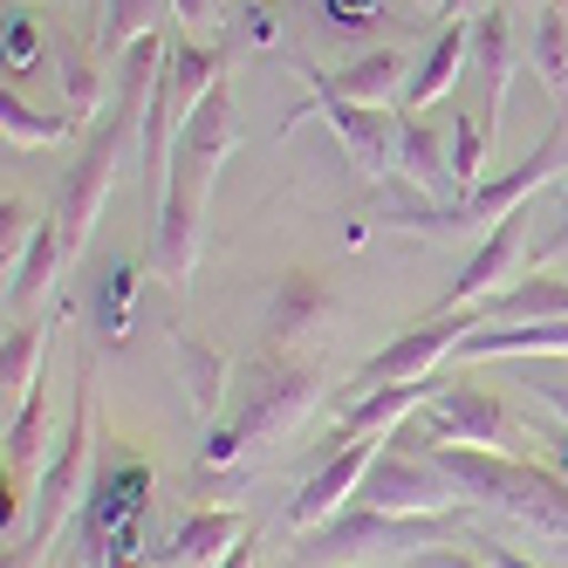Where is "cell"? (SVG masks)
I'll return each mask as SVG.
<instances>
[{
  "label": "cell",
  "mask_w": 568,
  "mask_h": 568,
  "mask_svg": "<svg viewBox=\"0 0 568 568\" xmlns=\"http://www.w3.org/2000/svg\"><path fill=\"white\" fill-rule=\"evenodd\" d=\"M90 377H97V363L83 356L75 363V404H69V438H62V453L42 466V479H34V507H28V535L8 548V561L0 568H34L55 535H62V520L83 507L90 494V453H97V425H90Z\"/></svg>",
  "instance_id": "5"
},
{
  "label": "cell",
  "mask_w": 568,
  "mask_h": 568,
  "mask_svg": "<svg viewBox=\"0 0 568 568\" xmlns=\"http://www.w3.org/2000/svg\"><path fill=\"white\" fill-rule=\"evenodd\" d=\"M418 418L438 445H479V453H520V438H527L507 412V397H494L473 377H445Z\"/></svg>",
  "instance_id": "8"
},
{
  "label": "cell",
  "mask_w": 568,
  "mask_h": 568,
  "mask_svg": "<svg viewBox=\"0 0 568 568\" xmlns=\"http://www.w3.org/2000/svg\"><path fill=\"white\" fill-rule=\"evenodd\" d=\"M62 261H69V254H62V226H55V220H42L34 247H28V254H21V267L8 274V322H14V315H28L34 302L55 288V267H62Z\"/></svg>",
  "instance_id": "22"
},
{
  "label": "cell",
  "mask_w": 568,
  "mask_h": 568,
  "mask_svg": "<svg viewBox=\"0 0 568 568\" xmlns=\"http://www.w3.org/2000/svg\"><path fill=\"white\" fill-rule=\"evenodd\" d=\"M336 322V288L315 267H288L267 295V349H295L302 336Z\"/></svg>",
  "instance_id": "14"
},
{
  "label": "cell",
  "mask_w": 568,
  "mask_h": 568,
  "mask_svg": "<svg viewBox=\"0 0 568 568\" xmlns=\"http://www.w3.org/2000/svg\"><path fill=\"white\" fill-rule=\"evenodd\" d=\"M0 138H8V158L49 151V144L75 138V116H69V110H34V103H21L14 83H8V97H0Z\"/></svg>",
  "instance_id": "23"
},
{
  "label": "cell",
  "mask_w": 568,
  "mask_h": 568,
  "mask_svg": "<svg viewBox=\"0 0 568 568\" xmlns=\"http://www.w3.org/2000/svg\"><path fill=\"white\" fill-rule=\"evenodd\" d=\"M62 103L75 116V131L97 124V103H103V55L97 49H69L62 55Z\"/></svg>",
  "instance_id": "28"
},
{
  "label": "cell",
  "mask_w": 568,
  "mask_h": 568,
  "mask_svg": "<svg viewBox=\"0 0 568 568\" xmlns=\"http://www.w3.org/2000/svg\"><path fill=\"white\" fill-rule=\"evenodd\" d=\"M165 14H172V0H103L97 55H103V62H116L131 42H144V34H165Z\"/></svg>",
  "instance_id": "24"
},
{
  "label": "cell",
  "mask_w": 568,
  "mask_h": 568,
  "mask_svg": "<svg viewBox=\"0 0 568 568\" xmlns=\"http://www.w3.org/2000/svg\"><path fill=\"white\" fill-rule=\"evenodd\" d=\"M220 568H254V535H247V541H240V548H233V555H226Z\"/></svg>",
  "instance_id": "38"
},
{
  "label": "cell",
  "mask_w": 568,
  "mask_h": 568,
  "mask_svg": "<svg viewBox=\"0 0 568 568\" xmlns=\"http://www.w3.org/2000/svg\"><path fill=\"white\" fill-rule=\"evenodd\" d=\"M397 179L425 192V199H445V206H466V185L453 172V138H438V124L425 110H404L397 116Z\"/></svg>",
  "instance_id": "13"
},
{
  "label": "cell",
  "mask_w": 568,
  "mask_h": 568,
  "mask_svg": "<svg viewBox=\"0 0 568 568\" xmlns=\"http://www.w3.org/2000/svg\"><path fill=\"white\" fill-rule=\"evenodd\" d=\"M486 116L479 110H453V172H459V185L473 192L479 185V172H486Z\"/></svg>",
  "instance_id": "29"
},
{
  "label": "cell",
  "mask_w": 568,
  "mask_h": 568,
  "mask_svg": "<svg viewBox=\"0 0 568 568\" xmlns=\"http://www.w3.org/2000/svg\"><path fill=\"white\" fill-rule=\"evenodd\" d=\"M527 261H568V192H561V213H555V233L541 247H527Z\"/></svg>",
  "instance_id": "35"
},
{
  "label": "cell",
  "mask_w": 568,
  "mask_h": 568,
  "mask_svg": "<svg viewBox=\"0 0 568 568\" xmlns=\"http://www.w3.org/2000/svg\"><path fill=\"white\" fill-rule=\"evenodd\" d=\"M514 62H520V42H514V8L494 0V8L473 14V83H479V116L486 131L500 124V103H507V83H514Z\"/></svg>",
  "instance_id": "15"
},
{
  "label": "cell",
  "mask_w": 568,
  "mask_h": 568,
  "mask_svg": "<svg viewBox=\"0 0 568 568\" xmlns=\"http://www.w3.org/2000/svg\"><path fill=\"white\" fill-rule=\"evenodd\" d=\"M561 165H568V116H561V124H555L535 151L520 158V165H507L500 179H479V185L466 192V226H473V233L500 226V220H507V213H520L527 199H535V192H541Z\"/></svg>",
  "instance_id": "10"
},
{
  "label": "cell",
  "mask_w": 568,
  "mask_h": 568,
  "mask_svg": "<svg viewBox=\"0 0 568 568\" xmlns=\"http://www.w3.org/2000/svg\"><path fill=\"white\" fill-rule=\"evenodd\" d=\"M322 397V371L308 356H288V349H261L233 384V418L206 432L199 445V473H247L254 453L281 445Z\"/></svg>",
  "instance_id": "2"
},
{
  "label": "cell",
  "mask_w": 568,
  "mask_h": 568,
  "mask_svg": "<svg viewBox=\"0 0 568 568\" xmlns=\"http://www.w3.org/2000/svg\"><path fill=\"white\" fill-rule=\"evenodd\" d=\"M527 62H535V75L548 83V97L568 110V8H548L535 14V34H527Z\"/></svg>",
  "instance_id": "26"
},
{
  "label": "cell",
  "mask_w": 568,
  "mask_h": 568,
  "mask_svg": "<svg viewBox=\"0 0 568 568\" xmlns=\"http://www.w3.org/2000/svg\"><path fill=\"white\" fill-rule=\"evenodd\" d=\"M172 356H179V371H185V397H192V412H199V418H213V412H220V397H226V384H233V363H226L213 343H199L192 329H179V336H172Z\"/></svg>",
  "instance_id": "21"
},
{
  "label": "cell",
  "mask_w": 568,
  "mask_h": 568,
  "mask_svg": "<svg viewBox=\"0 0 568 568\" xmlns=\"http://www.w3.org/2000/svg\"><path fill=\"white\" fill-rule=\"evenodd\" d=\"M240 541H247V520L233 507H199L165 535V548L151 555V568H220Z\"/></svg>",
  "instance_id": "17"
},
{
  "label": "cell",
  "mask_w": 568,
  "mask_h": 568,
  "mask_svg": "<svg viewBox=\"0 0 568 568\" xmlns=\"http://www.w3.org/2000/svg\"><path fill=\"white\" fill-rule=\"evenodd\" d=\"M507 8H520V0H507Z\"/></svg>",
  "instance_id": "42"
},
{
  "label": "cell",
  "mask_w": 568,
  "mask_h": 568,
  "mask_svg": "<svg viewBox=\"0 0 568 568\" xmlns=\"http://www.w3.org/2000/svg\"><path fill=\"white\" fill-rule=\"evenodd\" d=\"M42 349H49L42 322H8V343H0V390H8V412L42 384Z\"/></svg>",
  "instance_id": "25"
},
{
  "label": "cell",
  "mask_w": 568,
  "mask_h": 568,
  "mask_svg": "<svg viewBox=\"0 0 568 568\" xmlns=\"http://www.w3.org/2000/svg\"><path fill=\"white\" fill-rule=\"evenodd\" d=\"M527 390H535V397L548 404V412H555V418L568 425V377L555 371V363H541V371H535V384H527Z\"/></svg>",
  "instance_id": "34"
},
{
  "label": "cell",
  "mask_w": 568,
  "mask_h": 568,
  "mask_svg": "<svg viewBox=\"0 0 568 568\" xmlns=\"http://www.w3.org/2000/svg\"><path fill=\"white\" fill-rule=\"evenodd\" d=\"M34 49H42V42H34V21L28 14H8V83L34 69Z\"/></svg>",
  "instance_id": "32"
},
{
  "label": "cell",
  "mask_w": 568,
  "mask_h": 568,
  "mask_svg": "<svg viewBox=\"0 0 568 568\" xmlns=\"http://www.w3.org/2000/svg\"><path fill=\"white\" fill-rule=\"evenodd\" d=\"M486 322V308H432L425 322H412L404 336H390L377 356H363L356 363V377H349V397L363 390H377V384H412V377H432L445 356H459V343Z\"/></svg>",
  "instance_id": "7"
},
{
  "label": "cell",
  "mask_w": 568,
  "mask_h": 568,
  "mask_svg": "<svg viewBox=\"0 0 568 568\" xmlns=\"http://www.w3.org/2000/svg\"><path fill=\"white\" fill-rule=\"evenodd\" d=\"M494 356L561 363L568 356V315L561 322H479V329L459 343V363H494Z\"/></svg>",
  "instance_id": "19"
},
{
  "label": "cell",
  "mask_w": 568,
  "mask_h": 568,
  "mask_svg": "<svg viewBox=\"0 0 568 568\" xmlns=\"http://www.w3.org/2000/svg\"><path fill=\"white\" fill-rule=\"evenodd\" d=\"M356 500H371L384 514H453V507H466L453 473L438 466V445H432L425 418H404L397 432H384V445H377L371 473H363V494Z\"/></svg>",
  "instance_id": "6"
},
{
  "label": "cell",
  "mask_w": 568,
  "mask_h": 568,
  "mask_svg": "<svg viewBox=\"0 0 568 568\" xmlns=\"http://www.w3.org/2000/svg\"><path fill=\"white\" fill-rule=\"evenodd\" d=\"M438 384H445V377L432 371V377H412V384H377V390L349 397V404H343V418H336L329 453H336V445H349V438H384V432H397L404 418H418Z\"/></svg>",
  "instance_id": "16"
},
{
  "label": "cell",
  "mask_w": 568,
  "mask_h": 568,
  "mask_svg": "<svg viewBox=\"0 0 568 568\" xmlns=\"http://www.w3.org/2000/svg\"><path fill=\"white\" fill-rule=\"evenodd\" d=\"M8 8H14V0H8Z\"/></svg>",
  "instance_id": "43"
},
{
  "label": "cell",
  "mask_w": 568,
  "mask_h": 568,
  "mask_svg": "<svg viewBox=\"0 0 568 568\" xmlns=\"http://www.w3.org/2000/svg\"><path fill=\"white\" fill-rule=\"evenodd\" d=\"M295 69H302V83H308V110L336 131V144L356 158V165L371 172V179L397 172V116L390 110H371V103H349L336 90V75H322L315 62H295Z\"/></svg>",
  "instance_id": "9"
},
{
  "label": "cell",
  "mask_w": 568,
  "mask_h": 568,
  "mask_svg": "<svg viewBox=\"0 0 568 568\" xmlns=\"http://www.w3.org/2000/svg\"><path fill=\"white\" fill-rule=\"evenodd\" d=\"M131 267L124 261H116L110 267V281H103V336H124V315H131Z\"/></svg>",
  "instance_id": "31"
},
{
  "label": "cell",
  "mask_w": 568,
  "mask_h": 568,
  "mask_svg": "<svg viewBox=\"0 0 568 568\" xmlns=\"http://www.w3.org/2000/svg\"><path fill=\"white\" fill-rule=\"evenodd\" d=\"M377 445H384V438H349V445H336V453L315 466V479L302 486L295 507H288V535H308V527H322L329 514H343V507L363 494V473H371Z\"/></svg>",
  "instance_id": "12"
},
{
  "label": "cell",
  "mask_w": 568,
  "mask_h": 568,
  "mask_svg": "<svg viewBox=\"0 0 568 568\" xmlns=\"http://www.w3.org/2000/svg\"><path fill=\"white\" fill-rule=\"evenodd\" d=\"M62 568H90V561H83V555H69V561H62Z\"/></svg>",
  "instance_id": "40"
},
{
  "label": "cell",
  "mask_w": 568,
  "mask_h": 568,
  "mask_svg": "<svg viewBox=\"0 0 568 568\" xmlns=\"http://www.w3.org/2000/svg\"><path fill=\"white\" fill-rule=\"evenodd\" d=\"M438 466L453 473L466 507H500L507 520L555 535L568 548V473L561 466L520 459V453H479V445H438Z\"/></svg>",
  "instance_id": "3"
},
{
  "label": "cell",
  "mask_w": 568,
  "mask_h": 568,
  "mask_svg": "<svg viewBox=\"0 0 568 568\" xmlns=\"http://www.w3.org/2000/svg\"><path fill=\"white\" fill-rule=\"evenodd\" d=\"M172 14H179V28H213L220 0H172Z\"/></svg>",
  "instance_id": "36"
},
{
  "label": "cell",
  "mask_w": 568,
  "mask_h": 568,
  "mask_svg": "<svg viewBox=\"0 0 568 568\" xmlns=\"http://www.w3.org/2000/svg\"><path fill=\"white\" fill-rule=\"evenodd\" d=\"M459 527H466V507H453V514H384L371 500H349L343 514L295 535V561L302 568H343L363 555H418V548H445Z\"/></svg>",
  "instance_id": "4"
},
{
  "label": "cell",
  "mask_w": 568,
  "mask_h": 568,
  "mask_svg": "<svg viewBox=\"0 0 568 568\" xmlns=\"http://www.w3.org/2000/svg\"><path fill=\"white\" fill-rule=\"evenodd\" d=\"M103 568H144V561H138V541H131V548H116V555H110Z\"/></svg>",
  "instance_id": "39"
},
{
  "label": "cell",
  "mask_w": 568,
  "mask_h": 568,
  "mask_svg": "<svg viewBox=\"0 0 568 568\" xmlns=\"http://www.w3.org/2000/svg\"><path fill=\"white\" fill-rule=\"evenodd\" d=\"M404 568H486V555L479 548H418V555H404Z\"/></svg>",
  "instance_id": "33"
},
{
  "label": "cell",
  "mask_w": 568,
  "mask_h": 568,
  "mask_svg": "<svg viewBox=\"0 0 568 568\" xmlns=\"http://www.w3.org/2000/svg\"><path fill=\"white\" fill-rule=\"evenodd\" d=\"M479 555H486V568H541V561H527V555H514V548H500V541H473Z\"/></svg>",
  "instance_id": "37"
},
{
  "label": "cell",
  "mask_w": 568,
  "mask_h": 568,
  "mask_svg": "<svg viewBox=\"0 0 568 568\" xmlns=\"http://www.w3.org/2000/svg\"><path fill=\"white\" fill-rule=\"evenodd\" d=\"M240 144V116H233V83H220L199 97V110L179 124V144H172V179H165V199L151 213V267L172 295L192 288V261H199V226H206V199H213V179Z\"/></svg>",
  "instance_id": "1"
},
{
  "label": "cell",
  "mask_w": 568,
  "mask_h": 568,
  "mask_svg": "<svg viewBox=\"0 0 568 568\" xmlns=\"http://www.w3.org/2000/svg\"><path fill=\"white\" fill-rule=\"evenodd\" d=\"M548 8H568V0H548Z\"/></svg>",
  "instance_id": "41"
},
{
  "label": "cell",
  "mask_w": 568,
  "mask_h": 568,
  "mask_svg": "<svg viewBox=\"0 0 568 568\" xmlns=\"http://www.w3.org/2000/svg\"><path fill=\"white\" fill-rule=\"evenodd\" d=\"M479 308H486V322H561L568 315V281L561 274H527L514 288L486 295Z\"/></svg>",
  "instance_id": "20"
},
{
  "label": "cell",
  "mask_w": 568,
  "mask_h": 568,
  "mask_svg": "<svg viewBox=\"0 0 568 568\" xmlns=\"http://www.w3.org/2000/svg\"><path fill=\"white\" fill-rule=\"evenodd\" d=\"M34 233H42V220H34L21 199L8 192V199H0V274H14V267H21V254L34 247Z\"/></svg>",
  "instance_id": "30"
},
{
  "label": "cell",
  "mask_w": 568,
  "mask_h": 568,
  "mask_svg": "<svg viewBox=\"0 0 568 568\" xmlns=\"http://www.w3.org/2000/svg\"><path fill=\"white\" fill-rule=\"evenodd\" d=\"M520 261H527V206L507 213L500 226H486V233H479L473 261L453 274V288L438 295V308H479L486 295H500V288H507V274H514Z\"/></svg>",
  "instance_id": "11"
},
{
  "label": "cell",
  "mask_w": 568,
  "mask_h": 568,
  "mask_svg": "<svg viewBox=\"0 0 568 568\" xmlns=\"http://www.w3.org/2000/svg\"><path fill=\"white\" fill-rule=\"evenodd\" d=\"M466 69H473V21L453 14V21L432 34V49L418 55V69H412V83H404L397 110H432V103H445Z\"/></svg>",
  "instance_id": "18"
},
{
  "label": "cell",
  "mask_w": 568,
  "mask_h": 568,
  "mask_svg": "<svg viewBox=\"0 0 568 568\" xmlns=\"http://www.w3.org/2000/svg\"><path fill=\"white\" fill-rule=\"evenodd\" d=\"M404 83H412V75H404V55H397V49H371L363 62H349V69L336 75V90H343L349 103H371V110L397 103Z\"/></svg>",
  "instance_id": "27"
}]
</instances>
